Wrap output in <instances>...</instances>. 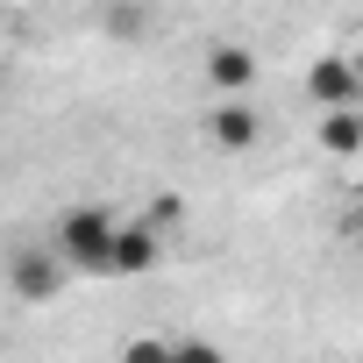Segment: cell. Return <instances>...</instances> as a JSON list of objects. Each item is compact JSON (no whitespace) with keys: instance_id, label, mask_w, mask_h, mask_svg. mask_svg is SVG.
Wrapping results in <instances>:
<instances>
[{"instance_id":"obj_1","label":"cell","mask_w":363,"mask_h":363,"mask_svg":"<svg viewBox=\"0 0 363 363\" xmlns=\"http://www.w3.org/2000/svg\"><path fill=\"white\" fill-rule=\"evenodd\" d=\"M114 228H121V221H114L107 207H72L65 228H57V264L107 278V242H114Z\"/></svg>"},{"instance_id":"obj_2","label":"cell","mask_w":363,"mask_h":363,"mask_svg":"<svg viewBox=\"0 0 363 363\" xmlns=\"http://www.w3.org/2000/svg\"><path fill=\"white\" fill-rule=\"evenodd\" d=\"M65 264H57V250H15L8 257V285H15V299L22 306H43V299H57L65 292Z\"/></svg>"},{"instance_id":"obj_3","label":"cell","mask_w":363,"mask_h":363,"mask_svg":"<svg viewBox=\"0 0 363 363\" xmlns=\"http://www.w3.org/2000/svg\"><path fill=\"white\" fill-rule=\"evenodd\" d=\"M157 257H164V235L150 221H128L107 242V278H143V271H157Z\"/></svg>"},{"instance_id":"obj_4","label":"cell","mask_w":363,"mask_h":363,"mask_svg":"<svg viewBox=\"0 0 363 363\" xmlns=\"http://www.w3.org/2000/svg\"><path fill=\"white\" fill-rule=\"evenodd\" d=\"M207 86H214L221 100H250V86H257V50H250V43H214V50H207Z\"/></svg>"},{"instance_id":"obj_5","label":"cell","mask_w":363,"mask_h":363,"mask_svg":"<svg viewBox=\"0 0 363 363\" xmlns=\"http://www.w3.org/2000/svg\"><path fill=\"white\" fill-rule=\"evenodd\" d=\"M207 135H214L228 157H250V150L264 143V114H257L250 100H221V107H214V121H207Z\"/></svg>"},{"instance_id":"obj_6","label":"cell","mask_w":363,"mask_h":363,"mask_svg":"<svg viewBox=\"0 0 363 363\" xmlns=\"http://www.w3.org/2000/svg\"><path fill=\"white\" fill-rule=\"evenodd\" d=\"M306 93H313L328 114H342V107H356V100H363V79H356V65H349V57H320V65L306 72Z\"/></svg>"},{"instance_id":"obj_7","label":"cell","mask_w":363,"mask_h":363,"mask_svg":"<svg viewBox=\"0 0 363 363\" xmlns=\"http://www.w3.org/2000/svg\"><path fill=\"white\" fill-rule=\"evenodd\" d=\"M320 150H328V157H356V150H363V121H356V107H342V114L320 121Z\"/></svg>"},{"instance_id":"obj_8","label":"cell","mask_w":363,"mask_h":363,"mask_svg":"<svg viewBox=\"0 0 363 363\" xmlns=\"http://www.w3.org/2000/svg\"><path fill=\"white\" fill-rule=\"evenodd\" d=\"M143 221H150V228H157V235H164V228H178V221H186V200H178V193H157V200H150V214H143Z\"/></svg>"},{"instance_id":"obj_9","label":"cell","mask_w":363,"mask_h":363,"mask_svg":"<svg viewBox=\"0 0 363 363\" xmlns=\"http://www.w3.org/2000/svg\"><path fill=\"white\" fill-rule=\"evenodd\" d=\"M164 363H221V349L200 342V335H186V342H171V349H164Z\"/></svg>"},{"instance_id":"obj_10","label":"cell","mask_w":363,"mask_h":363,"mask_svg":"<svg viewBox=\"0 0 363 363\" xmlns=\"http://www.w3.org/2000/svg\"><path fill=\"white\" fill-rule=\"evenodd\" d=\"M164 349H171V342H157V335H135V342L121 349V363H164Z\"/></svg>"},{"instance_id":"obj_11","label":"cell","mask_w":363,"mask_h":363,"mask_svg":"<svg viewBox=\"0 0 363 363\" xmlns=\"http://www.w3.org/2000/svg\"><path fill=\"white\" fill-rule=\"evenodd\" d=\"M107 29H121V36H143V8H114V15H107Z\"/></svg>"}]
</instances>
